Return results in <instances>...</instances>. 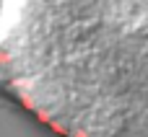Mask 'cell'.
I'll list each match as a JSON object with an SVG mask.
<instances>
[{"label": "cell", "instance_id": "obj_1", "mask_svg": "<svg viewBox=\"0 0 148 137\" xmlns=\"http://www.w3.org/2000/svg\"><path fill=\"white\" fill-rule=\"evenodd\" d=\"M0 78L62 137H148V0H3Z\"/></svg>", "mask_w": 148, "mask_h": 137}]
</instances>
